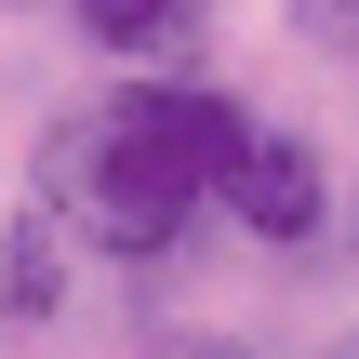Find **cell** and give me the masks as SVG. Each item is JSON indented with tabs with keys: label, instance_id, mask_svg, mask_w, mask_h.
Here are the masks:
<instances>
[{
	"label": "cell",
	"instance_id": "6da1fadb",
	"mask_svg": "<svg viewBox=\"0 0 359 359\" xmlns=\"http://www.w3.org/2000/svg\"><path fill=\"white\" fill-rule=\"evenodd\" d=\"M226 160H240V107L200 80H133L107 120H80L53 147V173L80 187V226L107 253H173L187 213L226 187Z\"/></svg>",
	"mask_w": 359,
	"mask_h": 359
},
{
	"label": "cell",
	"instance_id": "7a4b0ae2",
	"mask_svg": "<svg viewBox=\"0 0 359 359\" xmlns=\"http://www.w3.org/2000/svg\"><path fill=\"white\" fill-rule=\"evenodd\" d=\"M213 200H240V226H253L266 253L320 240V160H306L293 133H240V160H226V187H213Z\"/></svg>",
	"mask_w": 359,
	"mask_h": 359
},
{
	"label": "cell",
	"instance_id": "3957f363",
	"mask_svg": "<svg viewBox=\"0 0 359 359\" xmlns=\"http://www.w3.org/2000/svg\"><path fill=\"white\" fill-rule=\"evenodd\" d=\"M67 13H80L93 53H173V40H200V0H67Z\"/></svg>",
	"mask_w": 359,
	"mask_h": 359
},
{
	"label": "cell",
	"instance_id": "5b68a950",
	"mask_svg": "<svg viewBox=\"0 0 359 359\" xmlns=\"http://www.w3.org/2000/svg\"><path fill=\"white\" fill-rule=\"evenodd\" d=\"M293 27H306L320 53H359V0H293Z\"/></svg>",
	"mask_w": 359,
	"mask_h": 359
},
{
	"label": "cell",
	"instance_id": "277c9868",
	"mask_svg": "<svg viewBox=\"0 0 359 359\" xmlns=\"http://www.w3.org/2000/svg\"><path fill=\"white\" fill-rule=\"evenodd\" d=\"M53 293H67L53 213H13V253H0V306H13V320H53Z\"/></svg>",
	"mask_w": 359,
	"mask_h": 359
},
{
	"label": "cell",
	"instance_id": "8992f818",
	"mask_svg": "<svg viewBox=\"0 0 359 359\" xmlns=\"http://www.w3.org/2000/svg\"><path fill=\"white\" fill-rule=\"evenodd\" d=\"M160 359H253V346H160Z\"/></svg>",
	"mask_w": 359,
	"mask_h": 359
},
{
	"label": "cell",
	"instance_id": "52a82bcc",
	"mask_svg": "<svg viewBox=\"0 0 359 359\" xmlns=\"http://www.w3.org/2000/svg\"><path fill=\"white\" fill-rule=\"evenodd\" d=\"M333 359H359V346H333Z\"/></svg>",
	"mask_w": 359,
	"mask_h": 359
}]
</instances>
